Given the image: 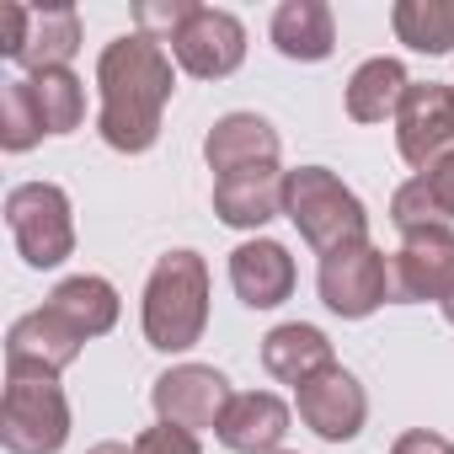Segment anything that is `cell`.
Masks as SVG:
<instances>
[{"mask_svg":"<svg viewBox=\"0 0 454 454\" xmlns=\"http://www.w3.org/2000/svg\"><path fill=\"white\" fill-rule=\"evenodd\" d=\"M97 91H102V107H97L102 145H113L118 155H145L160 139V113L176 91L166 43L145 33L113 38L97 59Z\"/></svg>","mask_w":454,"mask_h":454,"instance_id":"6da1fadb","label":"cell"},{"mask_svg":"<svg viewBox=\"0 0 454 454\" xmlns=\"http://www.w3.org/2000/svg\"><path fill=\"white\" fill-rule=\"evenodd\" d=\"M145 342L160 353H187L208 326V262L198 252H166L145 278Z\"/></svg>","mask_w":454,"mask_h":454,"instance_id":"7a4b0ae2","label":"cell"},{"mask_svg":"<svg viewBox=\"0 0 454 454\" xmlns=\"http://www.w3.org/2000/svg\"><path fill=\"white\" fill-rule=\"evenodd\" d=\"M284 214L294 219V231L305 247H316L321 257L369 241V208L364 198L326 166H300L284 176Z\"/></svg>","mask_w":454,"mask_h":454,"instance_id":"3957f363","label":"cell"},{"mask_svg":"<svg viewBox=\"0 0 454 454\" xmlns=\"http://www.w3.org/2000/svg\"><path fill=\"white\" fill-rule=\"evenodd\" d=\"M70 438V401L59 374L43 369H6V401H0V443L12 454H59Z\"/></svg>","mask_w":454,"mask_h":454,"instance_id":"277c9868","label":"cell"},{"mask_svg":"<svg viewBox=\"0 0 454 454\" xmlns=\"http://www.w3.org/2000/svg\"><path fill=\"white\" fill-rule=\"evenodd\" d=\"M6 224L27 268L49 273L75 252V219L59 182H17L6 192Z\"/></svg>","mask_w":454,"mask_h":454,"instance_id":"5b68a950","label":"cell"},{"mask_svg":"<svg viewBox=\"0 0 454 454\" xmlns=\"http://www.w3.org/2000/svg\"><path fill=\"white\" fill-rule=\"evenodd\" d=\"M316 289H321V305H326L332 316L364 321V316H374L380 305H390V257H385L374 241L342 247V252L321 257Z\"/></svg>","mask_w":454,"mask_h":454,"instance_id":"8992f818","label":"cell"},{"mask_svg":"<svg viewBox=\"0 0 454 454\" xmlns=\"http://www.w3.org/2000/svg\"><path fill=\"white\" fill-rule=\"evenodd\" d=\"M395 150L411 171H433L454 155V86L443 81H411L401 113H395Z\"/></svg>","mask_w":454,"mask_h":454,"instance_id":"52a82bcc","label":"cell"},{"mask_svg":"<svg viewBox=\"0 0 454 454\" xmlns=\"http://www.w3.org/2000/svg\"><path fill=\"white\" fill-rule=\"evenodd\" d=\"M454 294V231L427 224L401 241L390 257V305H417V300H449Z\"/></svg>","mask_w":454,"mask_h":454,"instance_id":"ba28073f","label":"cell"},{"mask_svg":"<svg viewBox=\"0 0 454 454\" xmlns=\"http://www.w3.org/2000/svg\"><path fill=\"white\" fill-rule=\"evenodd\" d=\"M231 380H224L214 364H176L166 369L155 385H150V401H155V417L171 422V427H187V433H203V427H219L224 406H231Z\"/></svg>","mask_w":454,"mask_h":454,"instance_id":"9c48e42d","label":"cell"},{"mask_svg":"<svg viewBox=\"0 0 454 454\" xmlns=\"http://www.w3.org/2000/svg\"><path fill=\"white\" fill-rule=\"evenodd\" d=\"M171 59L198 75V81H224L236 75L247 59V27L236 12H219V6H198V17L171 38Z\"/></svg>","mask_w":454,"mask_h":454,"instance_id":"30bf717a","label":"cell"},{"mask_svg":"<svg viewBox=\"0 0 454 454\" xmlns=\"http://www.w3.org/2000/svg\"><path fill=\"white\" fill-rule=\"evenodd\" d=\"M294 406H300V422L316 438H326V443H353L364 433V422H369V395L342 364H332L316 380H305L294 390Z\"/></svg>","mask_w":454,"mask_h":454,"instance_id":"8fae6325","label":"cell"},{"mask_svg":"<svg viewBox=\"0 0 454 454\" xmlns=\"http://www.w3.org/2000/svg\"><path fill=\"white\" fill-rule=\"evenodd\" d=\"M203 160H208L214 182L257 171V166H278V129L257 113H224V118H214V129L203 139Z\"/></svg>","mask_w":454,"mask_h":454,"instance_id":"7c38bea8","label":"cell"},{"mask_svg":"<svg viewBox=\"0 0 454 454\" xmlns=\"http://www.w3.org/2000/svg\"><path fill=\"white\" fill-rule=\"evenodd\" d=\"M81 342H86V337H81L54 305L27 310V316H17L12 332H6V369H43V374H59V369H70V364L81 358Z\"/></svg>","mask_w":454,"mask_h":454,"instance_id":"4fadbf2b","label":"cell"},{"mask_svg":"<svg viewBox=\"0 0 454 454\" xmlns=\"http://www.w3.org/2000/svg\"><path fill=\"white\" fill-rule=\"evenodd\" d=\"M289 417L294 411L273 390H241V395H231L214 433L231 454H278L289 438Z\"/></svg>","mask_w":454,"mask_h":454,"instance_id":"5bb4252c","label":"cell"},{"mask_svg":"<svg viewBox=\"0 0 454 454\" xmlns=\"http://www.w3.org/2000/svg\"><path fill=\"white\" fill-rule=\"evenodd\" d=\"M231 289L241 294V305L252 310H273L294 294V257L289 247L257 236V241H241L231 252Z\"/></svg>","mask_w":454,"mask_h":454,"instance_id":"9a60e30c","label":"cell"},{"mask_svg":"<svg viewBox=\"0 0 454 454\" xmlns=\"http://www.w3.org/2000/svg\"><path fill=\"white\" fill-rule=\"evenodd\" d=\"M284 176L278 166H257L241 176H219L214 182V214L231 224V231H262L268 219L284 214Z\"/></svg>","mask_w":454,"mask_h":454,"instance_id":"2e32d148","label":"cell"},{"mask_svg":"<svg viewBox=\"0 0 454 454\" xmlns=\"http://www.w3.org/2000/svg\"><path fill=\"white\" fill-rule=\"evenodd\" d=\"M337 358H332V337L321 332V326H305V321H284V326H273L268 337H262V369L278 380V385H305V380H316L321 369H332Z\"/></svg>","mask_w":454,"mask_h":454,"instance_id":"e0dca14e","label":"cell"},{"mask_svg":"<svg viewBox=\"0 0 454 454\" xmlns=\"http://www.w3.org/2000/svg\"><path fill=\"white\" fill-rule=\"evenodd\" d=\"M273 49L300 65H321L337 49V22L326 0H284L273 12Z\"/></svg>","mask_w":454,"mask_h":454,"instance_id":"ac0fdd59","label":"cell"},{"mask_svg":"<svg viewBox=\"0 0 454 454\" xmlns=\"http://www.w3.org/2000/svg\"><path fill=\"white\" fill-rule=\"evenodd\" d=\"M406 91H411V75H406L401 59H390V54L364 59L348 81V118L353 123H385V118L401 113Z\"/></svg>","mask_w":454,"mask_h":454,"instance_id":"d6986e66","label":"cell"},{"mask_svg":"<svg viewBox=\"0 0 454 454\" xmlns=\"http://www.w3.org/2000/svg\"><path fill=\"white\" fill-rule=\"evenodd\" d=\"M49 305L81 332V337H107L113 326H118V289L107 284V278H97V273H75V278H65L54 294H49Z\"/></svg>","mask_w":454,"mask_h":454,"instance_id":"ffe728a7","label":"cell"},{"mask_svg":"<svg viewBox=\"0 0 454 454\" xmlns=\"http://www.w3.org/2000/svg\"><path fill=\"white\" fill-rule=\"evenodd\" d=\"M81 49V17L75 6H38L33 12V33H27V49H22V70L27 75H43V70H70Z\"/></svg>","mask_w":454,"mask_h":454,"instance_id":"44dd1931","label":"cell"},{"mask_svg":"<svg viewBox=\"0 0 454 454\" xmlns=\"http://www.w3.org/2000/svg\"><path fill=\"white\" fill-rule=\"evenodd\" d=\"M390 27L411 54L443 59L454 54V0H395Z\"/></svg>","mask_w":454,"mask_h":454,"instance_id":"7402d4cb","label":"cell"},{"mask_svg":"<svg viewBox=\"0 0 454 454\" xmlns=\"http://www.w3.org/2000/svg\"><path fill=\"white\" fill-rule=\"evenodd\" d=\"M27 86L43 118V134H75L86 123V86L75 70H43V75H27Z\"/></svg>","mask_w":454,"mask_h":454,"instance_id":"603a6c76","label":"cell"},{"mask_svg":"<svg viewBox=\"0 0 454 454\" xmlns=\"http://www.w3.org/2000/svg\"><path fill=\"white\" fill-rule=\"evenodd\" d=\"M43 139V118H38V102H33V86L27 81H6L0 86V150L6 155H22Z\"/></svg>","mask_w":454,"mask_h":454,"instance_id":"cb8c5ba5","label":"cell"},{"mask_svg":"<svg viewBox=\"0 0 454 454\" xmlns=\"http://www.w3.org/2000/svg\"><path fill=\"white\" fill-rule=\"evenodd\" d=\"M390 224H395L401 236L427 231V224H449L443 208H438V198H433V182H427V176H411V182L395 187V198H390Z\"/></svg>","mask_w":454,"mask_h":454,"instance_id":"d4e9b609","label":"cell"},{"mask_svg":"<svg viewBox=\"0 0 454 454\" xmlns=\"http://www.w3.org/2000/svg\"><path fill=\"white\" fill-rule=\"evenodd\" d=\"M198 17V0H139L134 6V33H145V38H155V43H171L187 22Z\"/></svg>","mask_w":454,"mask_h":454,"instance_id":"484cf974","label":"cell"},{"mask_svg":"<svg viewBox=\"0 0 454 454\" xmlns=\"http://www.w3.org/2000/svg\"><path fill=\"white\" fill-rule=\"evenodd\" d=\"M134 454H203L198 449V433L187 427H171V422H155L134 438Z\"/></svg>","mask_w":454,"mask_h":454,"instance_id":"4316f807","label":"cell"},{"mask_svg":"<svg viewBox=\"0 0 454 454\" xmlns=\"http://www.w3.org/2000/svg\"><path fill=\"white\" fill-rule=\"evenodd\" d=\"M0 22H6L0 54H6V59H22V49H27V33H33V6H22V0H6V6H0Z\"/></svg>","mask_w":454,"mask_h":454,"instance_id":"83f0119b","label":"cell"},{"mask_svg":"<svg viewBox=\"0 0 454 454\" xmlns=\"http://www.w3.org/2000/svg\"><path fill=\"white\" fill-rule=\"evenodd\" d=\"M454 443L443 438V433H433V427H411V433H401L395 443H390V454H449Z\"/></svg>","mask_w":454,"mask_h":454,"instance_id":"f1b7e54d","label":"cell"},{"mask_svg":"<svg viewBox=\"0 0 454 454\" xmlns=\"http://www.w3.org/2000/svg\"><path fill=\"white\" fill-rule=\"evenodd\" d=\"M417 176H427V182H433V198H438L443 219H454V155H449V160H438L433 171H417Z\"/></svg>","mask_w":454,"mask_h":454,"instance_id":"f546056e","label":"cell"},{"mask_svg":"<svg viewBox=\"0 0 454 454\" xmlns=\"http://www.w3.org/2000/svg\"><path fill=\"white\" fill-rule=\"evenodd\" d=\"M86 454H134V443H118V438H107V443H91Z\"/></svg>","mask_w":454,"mask_h":454,"instance_id":"4dcf8cb0","label":"cell"},{"mask_svg":"<svg viewBox=\"0 0 454 454\" xmlns=\"http://www.w3.org/2000/svg\"><path fill=\"white\" fill-rule=\"evenodd\" d=\"M443 321H449V326H454V294H449V300H443Z\"/></svg>","mask_w":454,"mask_h":454,"instance_id":"1f68e13d","label":"cell"},{"mask_svg":"<svg viewBox=\"0 0 454 454\" xmlns=\"http://www.w3.org/2000/svg\"><path fill=\"white\" fill-rule=\"evenodd\" d=\"M278 454H289V449H278Z\"/></svg>","mask_w":454,"mask_h":454,"instance_id":"d6a6232c","label":"cell"},{"mask_svg":"<svg viewBox=\"0 0 454 454\" xmlns=\"http://www.w3.org/2000/svg\"><path fill=\"white\" fill-rule=\"evenodd\" d=\"M449 454H454V449H449Z\"/></svg>","mask_w":454,"mask_h":454,"instance_id":"836d02e7","label":"cell"}]
</instances>
